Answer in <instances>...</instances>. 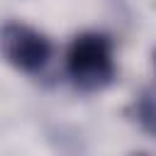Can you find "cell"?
<instances>
[{
    "label": "cell",
    "instance_id": "obj_1",
    "mask_svg": "<svg viewBox=\"0 0 156 156\" xmlns=\"http://www.w3.org/2000/svg\"><path fill=\"white\" fill-rule=\"evenodd\" d=\"M66 73L71 83L85 93L102 90L115 78L112 41L100 32H83L73 37L66 51Z\"/></svg>",
    "mask_w": 156,
    "mask_h": 156
},
{
    "label": "cell",
    "instance_id": "obj_2",
    "mask_svg": "<svg viewBox=\"0 0 156 156\" xmlns=\"http://www.w3.org/2000/svg\"><path fill=\"white\" fill-rule=\"evenodd\" d=\"M0 51L15 68L39 73L51 58V41L24 22H5L0 27Z\"/></svg>",
    "mask_w": 156,
    "mask_h": 156
},
{
    "label": "cell",
    "instance_id": "obj_3",
    "mask_svg": "<svg viewBox=\"0 0 156 156\" xmlns=\"http://www.w3.org/2000/svg\"><path fill=\"white\" fill-rule=\"evenodd\" d=\"M134 117L144 132L156 136V90H141L134 100Z\"/></svg>",
    "mask_w": 156,
    "mask_h": 156
},
{
    "label": "cell",
    "instance_id": "obj_4",
    "mask_svg": "<svg viewBox=\"0 0 156 156\" xmlns=\"http://www.w3.org/2000/svg\"><path fill=\"white\" fill-rule=\"evenodd\" d=\"M132 156H151V154H144V151H139V154H132Z\"/></svg>",
    "mask_w": 156,
    "mask_h": 156
},
{
    "label": "cell",
    "instance_id": "obj_5",
    "mask_svg": "<svg viewBox=\"0 0 156 156\" xmlns=\"http://www.w3.org/2000/svg\"><path fill=\"white\" fill-rule=\"evenodd\" d=\"M154 68H156V51H154Z\"/></svg>",
    "mask_w": 156,
    "mask_h": 156
}]
</instances>
